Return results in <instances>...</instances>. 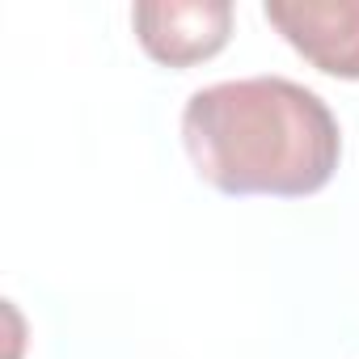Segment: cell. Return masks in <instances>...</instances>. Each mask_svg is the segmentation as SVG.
I'll list each match as a JSON object with an SVG mask.
<instances>
[{
  "instance_id": "cell-1",
  "label": "cell",
  "mask_w": 359,
  "mask_h": 359,
  "mask_svg": "<svg viewBox=\"0 0 359 359\" xmlns=\"http://www.w3.org/2000/svg\"><path fill=\"white\" fill-rule=\"evenodd\" d=\"M182 140L199 177L224 195H317L342 156L330 106L287 76L224 81L191 93Z\"/></svg>"
},
{
  "instance_id": "cell-2",
  "label": "cell",
  "mask_w": 359,
  "mask_h": 359,
  "mask_svg": "<svg viewBox=\"0 0 359 359\" xmlns=\"http://www.w3.org/2000/svg\"><path fill=\"white\" fill-rule=\"evenodd\" d=\"M140 47L165 68H191L224 51L233 34L229 0H144L131 9Z\"/></svg>"
},
{
  "instance_id": "cell-3",
  "label": "cell",
  "mask_w": 359,
  "mask_h": 359,
  "mask_svg": "<svg viewBox=\"0 0 359 359\" xmlns=\"http://www.w3.org/2000/svg\"><path fill=\"white\" fill-rule=\"evenodd\" d=\"M266 22L317 72L359 81V0H271Z\"/></svg>"
}]
</instances>
